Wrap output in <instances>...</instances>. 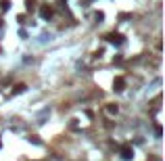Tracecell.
<instances>
[{
  "label": "cell",
  "instance_id": "3957f363",
  "mask_svg": "<svg viewBox=\"0 0 165 161\" xmlns=\"http://www.w3.org/2000/svg\"><path fill=\"white\" fill-rule=\"evenodd\" d=\"M125 88V80L121 76H117L115 80H113V90H117V92H121Z\"/></svg>",
  "mask_w": 165,
  "mask_h": 161
},
{
  "label": "cell",
  "instance_id": "ba28073f",
  "mask_svg": "<svg viewBox=\"0 0 165 161\" xmlns=\"http://www.w3.org/2000/svg\"><path fill=\"white\" fill-rule=\"evenodd\" d=\"M0 4H2V11H8V4H11V2H8V0H2Z\"/></svg>",
  "mask_w": 165,
  "mask_h": 161
},
{
  "label": "cell",
  "instance_id": "6da1fadb",
  "mask_svg": "<svg viewBox=\"0 0 165 161\" xmlns=\"http://www.w3.org/2000/svg\"><path fill=\"white\" fill-rule=\"evenodd\" d=\"M121 157H124L125 161L134 159V149H132L130 144H124V147H121Z\"/></svg>",
  "mask_w": 165,
  "mask_h": 161
},
{
  "label": "cell",
  "instance_id": "277c9868",
  "mask_svg": "<svg viewBox=\"0 0 165 161\" xmlns=\"http://www.w3.org/2000/svg\"><path fill=\"white\" fill-rule=\"evenodd\" d=\"M40 15H42V19H50V17H52V7L44 4V7L40 8Z\"/></svg>",
  "mask_w": 165,
  "mask_h": 161
},
{
  "label": "cell",
  "instance_id": "8992f818",
  "mask_svg": "<svg viewBox=\"0 0 165 161\" xmlns=\"http://www.w3.org/2000/svg\"><path fill=\"white\" fill-rule=\"evenodd\" d=\"M117 111H119V109H117V105H113V103H111V105H107V113H109V115H115Z\"/></svg>",
  "mask_w": 165,
  "mask_h": 161
},
{
  "label": "cell",
  "instance_id": "5b68a950",
  "mask_svg": "<svg viewBox=\"0 0 165 161\" xmlns=\"http://www.w3.org/2000/svg\"><path fill=\"white\" fill-rule=\"evenodd\" d=\"M25 88H27L25 84H17V86L13 88V94H21V92H25Z\"/></svg>",
  "mask_w": 165,
  "mask_h": 161
},
{
  "label": "cell",
  "instance_id": "52a82bcc",
  "mask_svg": "<svg viewBox=\"0 0 165 161\" xmlns=\"http://www.w3.org/2000/svg\"><path fill=\"white\" fill-rule=\"evenodd\" d=\"M25 8H27V11H34L36 8V0H25Z\"/></svg>",
  "mask_w": 165,
  "mask_h": 161
},
{
  "label": "cell",
  "instance_id": "7a4b0ae2",
  "mask_svg": "<svg viewBox=\"0 0 165 161\" xmlns=\"http://www.w3.org/2000/svg\"><path fill=\"white\" fill-rule=\"evenodd\" d=\"M107 40H109L111 44H124V36H121V34H115V32H111V34H107Z\"/></svg>",
  "mask_w": 165,
  "mask_h": 161
}]
</instances>
